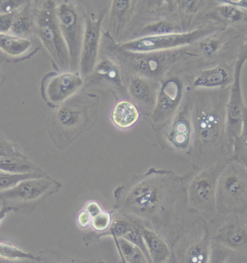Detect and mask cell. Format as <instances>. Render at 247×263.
<instances>
[{"label": "cell", "instance_id": "obj_1", "mask_svg": "<svg viewBox=\"0 0 247 263\" xmlns=\"http://www.w3.org/2000/svg\"><path fill=\"white\" fill-rule=\"evenodd\" d=\"M115 196L121 216L161 234L171 248L179 237L187 204L183 179L172 172L151 170L118 187Z\"/></svg>", "mask_w": 247, "mask_h": 263}, {"label": "cell", "instance_id": "obj_2", "mask_svg": "<svg viewBox=\"0 0 247 263\" xmlns=\"http://www.w3.org/2000/svg\"><path fill=\"white\" fill-rule=\"evenodd\" d=\"M247 176L241 163L225 165L218 176L216 185L217 212L227 216L246 213Z\"/></svg>", "mask_w": 247, "mask_h": 263}, {"label": "cell", "instance_id": "obj_3", "mask_svg": "<svg viewBox=\"0 0 247 263\" xmlns=\"http://www.w3.org/2000/svg\"><path fill=\"white\" fill-rule=\"evenodd\" d=\"M222 165H213L201 171L188 183L186 198L188 209L200 215L204 221H216V185Z\"/></svg>", "mask_w": 247, "mask_h": 263}, {"label": "cell", "instance_id": "obj_4", "mask_svg": "<svg viewBox=\"0 0 247 263\" xmlns=\"http://www.w3.org/2000/svg\"><path fill=\"white\" fill-rule=\"evenodd\" d=\"M56 5L52 1L42 3L36 14L35 29L55 63L60 70H66L70 68V58L58 26Z\"/></svg>", "mask_w": 247, "mask_h": 263}, {"label": "cell", "instance_id": "obj_5", "mask_svg": "<svg viewBox=\"0 0 247 263\" xmlns=\"http://www.w3.org/2000/svg\"><path fill=\"white\" fill-rule=\"evenodd\" d=\"M61 186L49 176L26 179L11 189L0 193V200L13 208L14 211L24 212L33 209L42 199L59 191Z\"/></svg>", "mask_w": 247, "mask_h": 263}, {"label": "cell", "instance_id": "obj_6", "mask_svg": "<svg viewBox=\"0 0 247 263\" xmlns=\"http://www.w3.org/2000/svg\"><path fill=\"white\" fill-rule=\"evenodd\" d=\"M171 247L179 263H208L210 255L211 231L204 221L195 222Z\"/></svg>", "mask_w": 247, "mask_h": 263}, {"label": "cell", "instance_id": "obj_7", "mask_svg": "<svg viewBox=\"0 0 247 263\" xmlns=\"http://www.w3.org/2000/svg\"><path fill=\"white\" fill-rule=\"evenodd\" d=\"M56 15L68 51L71 72H76L79 65L85 29L81 10L75 3L64 2L56 5Z\"/></svg>", "mask_w": 247, "mask_h": 263}, {"label": "cell", "instance_id": "obj_8", "mask_svg": "<svg viewBox=\"0 0 247 263\" xmlns=\"http://www.w3.org/2000/svg\"><path fill=\"white\" fill-rule=\"evenodd\" d=\"M245 213L225 216L216 232H211V241L230 252L246 255L247 228Z\"/></svg>", "mask_w": 247, "mask_h": 263}, {"label": "cell", "instance_id": "obj_9", "mask_svg": "<svg viewBox=\"0 0 247 263\" xmlns=\"http://www.w3.org/2000/svg\"><path fill=\"white\" fill-rule=\"evenodd\" d=\"M82 85V78L76 72L50 73L42 81V93L48 104L57 106L70 99Z\"/></svg>", "mask_w": 247, "mask_h": 263}, {"label": "cell", "instance_id": "obj_10", "mask_svg": "<svg viewBox=\"0 0 247 263\" xmlns=\"http://www.w3.org/2000/svg\"><path fill=\"white\" fill-rule=\"evenodd\" d=\"M102 18L100 16L97 20L86 19L79 65L81 76L84 77L93 71L95 66Z\"/></svg>", "mask_w": 247, "mask_h": 263}, {"label": "cell", "instance_id": "obj_11", "mask_svg": "<svg viewBox=\"0 0 247 263\" xmlns=\"http://www.w3.org/2000/svg\"><path fill=\"white\" fill-rule=\"evenodd\" d=\"M200 32L196 31L190 33L181 34H170L157 35V36L145 37L133 42L126 43L122 48L125 50L144 52L168 49L179 47L192 42L200 37Z\"/></svg>", "mask_w": 247, "mask_h": 263}, {"label": "cell", "instance_id": "obj_12", "mask_svg": "<svg viewBox=\"0 0 247 263\" xmlns=\"http://www.w3.org/2000/svg\"><path fill=\"white\" fill-rule=\"evenodd\" d=\"M55 125L52 135L56 139L60 134L63 135L61 145H65L77 136L78 132L85 125L84 114L69 106H63L57 111L55 116Z\"/></svg>", "mask_w": 247, "mask_h": 263}, {"label": "cell", "instance_id": "obj_13", "mask_svg": "<svg viewBox=\"0 0 247 263\" xmlns=\"http://www.w3.org/2000/svg\"><path fill=\"white\" fill-rule=\"evenodd\" d=\"M137 224L152 263H165L172 254V249L158 233L144 226Z\"/></svg>", "mask_w": 247, "mask_h": 263}, {"label": "cell", "instance_id": "obj_14", "mask_svg": "<svg viewBox=\"0 0 247 263\" xmlns=\"http://www.w3.org/2000/svg\"><path fill=\"white\" fill-rule=\"evenodd\" d=\"M197 139L202 146H214L221 133V124L218 117L212 114L204 115L195 125Z\"/></svg>", "mask_w": 247, "mask_h": 263}, {"label": "cell", "instance_id": "obj_15", "mask_svg": "<svg viewBox=\"0 0 247 263\" xmlns=\"http://www.w3.org/2000/svg\"><path fill=\"white\" fill-rule=\"evenodd\" d=\"M0 171L10 173L26 174L42 170L21 154L15 156H0Z\"/></svg>", "mask_w": 247, "mask_h": 263}, {"label": "cell", "instance_id": "obj_16", "mask_svg": "<svg viewBox=\"0 0 247 263\" xmlns=\"http://www.w3.org/2000/svg\"><path fill=\"white\" fill-rule=\"evenodd\" d=\"M111 118L117 127L126 129L134 125L137 122V108L129 101H120L114 108Z\"/></svg>", "mask_w": 247, "mask_h": 263}, {"label": "cell", "instance_id": "obj_17", "mask_svg": "<svg viewBox=\"0 0 247 263\" xmlns=\"http://www.w3.org/2000/svg\"><path fill=\"white\" fill-rule=\"evenodd\" d=\"M33 27V20L31 8L29 3H26L16 12L10 33L17 36L28 39L31 35Z\"/></svg>", "mask_w": 247, "mask_h": 263}, {"label": "cell", "instance_id": "obj_18", "mask_svg": "<svg viewBox=\"0 0 247 263\" xmlns=\"http://www.w3.org/2000/svg\"><path fill=\"white\" fill-rule=\"evenodd\" d=\"M29 39L22 38L11 33H0V49L12 57L26 54L31 47Z\"/></svg>", "mask_w": 247, "mask_h": 263}, {"label": "cell", "instance_id": "obj_19", "mask_svg": "<svg viewBox=\"0 0 247 263\" xmlns=\"http://www.w3.org/2000/svg\"><path fill=\"white\" fill-rule=\"evenodd\" d=\"M120 258L126 263H152L145 252L136 245L130 242L123 238L115 237Z\"/></svg>", "mask_w": 247, "mask_h": 263}, {"label": "cell", "instance_id": "obj_20", "mask_svg": "<svg viewBox=\"0 0 247 263\" xmlns=\"http://www.w3.org/2000/svg\"><path fill=\"white\" fill-rule=\"evenodd\" d=\"M43 171L32 172V173L15 174L0 171V193L11 189L19 183L26 179L40 178L47 177Z\"/></svg>", "mask_w": 247, "mask_h": 263}, {"label": "cell", "instance_id": "obj_21", "mask_svg": "<svg viewBox=\"0 0 247 263\" xmlns=\"http://www.w3.org/2000/svg\"><path fill=\"white\" fill-rule=\"evenodd\" d=\"M40 259L38 262L27 261L24 263H106L100 259H81L73 258L63 255L62 252L52 250H47L40 252Z\"/></svg>", "mask_w": 247, "mask_h": 263}, {"label": "cell", "instance_id": "obj_22", "mask_svg": "<svg viewBox=\"0 0 247 263\" xmlns=\"http://www.w3.org/2000/svg\"><path fill=\"white\" fill-rule=\"evenodd\" d=\"M0 258L10 261L27 260L40 261V255L25 252L10 243L0 241Z\"/></svg>", "mask_w": 247, "mask_h": 263}, {"label": "cell", "instance_id": "obj_23", "mask_svg": "<svg viewBox=\"0 0 247 263\" xmlns=\"http://www.w3.org/2000/svg\"><path fill=\"white\" fill-rule=\"evenodd\" d=\"M227 79V72L223 69L218 67L203 72L195 81V85L198 86H216L224 84Z\"/></svg>", "mask_w": 247, "mask_h": 263}, {"label": "cell", "instance_id": "obj_24", "mask_svg": "<svg viewBox=\"0 0 247 263\" xmlns=\"http://www.w3.org/2000/svg\"><path fill=\"white\" fill-rule=\"evenodd\" d=\"M93 77L115 83H118L120 81L118 70L111 62L108 61H103L97 66Z\"/></svg>", "mask_w": 247, "mask_h": 263}, {"label": "cell", "instance_id": "obj_25", "mask_svg": "<svg viewBox=\"0 0 247 263\" xmlns=\"http://www.w3.org/2000/svg\"><path fill=\"white\" fill-rule=\"evenodd\" d=\"M113 218L108 211H103L100 214L92 218L91 227L95 232H106L111 227Z\"/></svg>", "mask_w": 247, "mask_h": 263}, {"label": "cell", "instance_id": "obj_26", "mask_svg": "<svg viewBox=\"0 0 247 263\" xmlns=\"http://www.w3.org/2000/svg\"><path fill=\"white\" fill-rule=\"evenodd\" d=\"M227 249L220 245L212 242L211 245L210 255L208 263H225L231 255Z\"/></svg>", "mask_w": 247, "mask_h": 263}, {"label": "cell", "instance_id": "obj_27", "mask_svg": "<svg viewBox=\"0 0 247 263\" xmlns=\"http://www.w3.org/2000/svg\"><path fill=\"white\" fill-rule=\"evenodd\" d=\"M131 93L138 100L148 101L150 99V93L148 86L140 79H134L131 84Z\"/></svg>", "mask_w": 247, "mask_h": 263}, {"label": "cell", "instance_id": "obj_28", "mask_svg": "<svg viewBox=\"0 0 247 263\" xmlns=\"http://www.w3.org/2000/svg\"><path fill=\"white\" fill-rule=\"evenodd\" d=\"M26 4L25 1L19 0H0V14H8L19 10Z\"/></svg>", "mask_w": 247, "mask_h": 263}, {"label": "cell", "instance_id": "obj_29", "mask_svg": "<svg viewBox=\"0 0 247 263\" xmlns=\"http://www.w3.org/2000/svg\"><path fill=\"white\" fill-rule=\"evenodd\" d=\"M17 10L10 13L0 14V33H10Z\"/></svg>", "mask_w": 247, "mask_h": 263}, {"label": "cell", "instance_id": "obj_30", "mask_svg": "<svg viewBox=\"0 0 247 263\" xmlns=\"http://www.w3.org/2000/svg\"><path fill=\"white\" fill-rule=\"evenodd\" d=\"M21 154L8 140L0 137V156H15Z\"/></svg>", "mask_w": 247, "mask_h": 263}, {"label": "cell", "instance_id": "obj_31", "mask_svg": "<svg viewBox=\"0 0 247 263\" xmlns=\"http://www.w3.org/2000/svg\"><path fill=\"white\" fill-rule=\"evenodd\" d=\"M92 217L90 215L85 211L84 209L81 210L79 213H78L77 224L81 229H86L91 226V222H92Z\"/></svg>", "mask_w": 247, "mask_h": 263}, {"label": "cell", "instance_id": "obj_32", "mask_svg": "<svg viewBox=\"0 0 247 263\" xmlns=\"http://www.w3.org/2000/svg\"><path fill=\"white\" fill-rule=\"evenodd\" d=\"M83 209L90 215L92 218L98 216L103 211L102 208L101 207L98 202L94 201V200L87 202Z\"/></svg>", "mask_w": 247, "mask_h": 263}, {"label": "cell", "instance_id": "obj_33", "mask_svg": "<svg viewBox=\"0 0 247 263\" xmlns=\"http://www.w3.org/2000/svg\"><path fill=\"white\" fill-rule=\"evenodd\" d=\"M12 211H14L13 208L8 205V204L3 203L1 209H0V223H1L2 221L4 219L5 216H6L9 213L12 212Z\"/></svg>", "mask_w": 247, "mask_h": 263}, {"label": "cell", "instance_id": "obj_34", "mask_svg": "<svg viewBox=\"0 0 247 263\" xmlns=\"http://www.w3.org/2000/svg\"><path fill=\"white\" fill-rule=\"evenodd\" d=\"M165 263H179L178 262L177 258H175V256L174 255L173 251H172L171 255L169 257L168 260L166 261Z\"/></svg>", "mask_w": 247, "mask_h": 263}]
</instances>
